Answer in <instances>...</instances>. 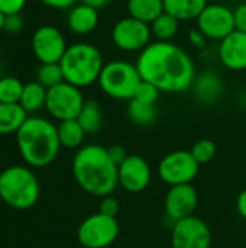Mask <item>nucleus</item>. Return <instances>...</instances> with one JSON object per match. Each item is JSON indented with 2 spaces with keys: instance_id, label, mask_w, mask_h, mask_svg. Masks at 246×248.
Here are the masks:
<instances>
[{
  "instance_id": "f257e3e1",
  "label": "nucleus",
  "mask_w": 246,
  "mask_h": 248,
  "mask_svg": "<svg viewBox=\"0 0 246 248\" xmlns=\"http://www.w3.org/2000/svg\"><path fill=\"white\" fill-rule=\"evenodd\" d=\"M135 64L141 78L155 86L161 93L191 90L197 76L190 54L174 42H151L139 52Z\"/></svg>"
},
{
  "instance_id": "f03ea898",
  "label": "nucleus",
  "mask_w": 246,
  "mask_h": 248,
  "mask_svg": "<svg viewBox=\"0 0 246 248\" xmlns=\"http://www.w3.org/2000/svg\"><path fill=\"white\" fill-rule=\"evenodd\" d=\"M71 171L77 185L96 198L113 195L119 186L117 166L110 158L107 148L99 144L78 148L71 163Z\"/></svg>"
},
{
  "instance_id": "7ed1b4c3",
  "label": "nucleus",
  "mask_w": 246,
  "mask_h": 248,
  "mask_svg": "<svg viewBox=\"0 0 246 248\" xmlns=\"http://www.w3.org/2000/svg\"><path fill=\"white\" fill-rule=\"evenodd\" d=\"M16 142L23 161L33 169L49 166L61 148L57 125L41 116H28L16 132Z\"/></svg>"
},
{
  "instance_id": "20e7f679",
  "label": "nucleus",
  "mask_w": 246,
  "mask_h": 248,
  "mask_svg": "<svg viewBox=\"0 0 246 248\" xmlns=\"http://www.w3.org/2000/svg\"><path fill=\"white\" fill-rule=\"evenodd\" d=\"M59 65L67 83L84 89L97 83L104 61L97 46L88 42H77L68 45Z\"/></svg>"
},
{
  "instance_id": "39448f33",
  "label": "nucleus",
  "mask_w": 246,
  "mask_h": 248,
  "mask_svg": "<svg viewBox=\"0 0 246 248\" xmlns=\"http://www.w3.org/2000/svg\"><path fill=\"white\" fill-rule=\"evenodd\" d=\"M39 195V182L29 167L10 166L0 173V199L12 209L26 211L33 208Z\"/></svg>"
},
{
  "instance_id": "423d86ee",
  "label": "nucleus",
  "mask_w": 246,
  "mask_h": 248,
  "mask_svg": "<svg viewBox=\"0 0 246 248\" xmlns=\"http://www.w3.org/2000/svg\"><path fill=\"white\" fill-rule=\"evenodd\" d=\"M141 81L142 78L136 64L125 60H115L103 65L97 84L106 96L129 102L135 96Z\"/></svg>"
},
{
  "instance_id": "0eeeda50",
  "label": "nucleus",
  "mask_w": 246,
  "mask_h": 248,
  "mask_svg": "<svg viewBox=\"0 0 246 248\" xmlns=\"http://www.w3.org/2000/svg\"><path fill=\"white\" fill-rule=\"evenodd\" d=\"M119 232L117 218L96 212L81 221L77 228V240L84 248H107L117 240Z\"/></svg>"
},
{
  "instance_id": "6e6552de",
  "label": "nucleus",
  "mask_w": 246,
  "mask_h": 248,
  "mask_svg": "<svg viewBox=\"0 0 246 248\" xmlns=\"http://www.w3.org/2000/svg\"><path fill=\"white\" fill-rule=\"evenodd\" d=\"M84 102L86 99L81 93V89L62 81L46 90L45 109L54 119L62 122L77 119Z\"/></svg>"
},
{
  "instance_id": "1a4fd4ad",
  "label": "nucleus",
  "mask_w": 246,
  "mask_h": 248,
  "mask_svg": "<svg viewBox=\"0 0 246 248\" xmlns=\"http://www.w3.org/2000/svg\"><path fill=\"white\" fill-rule=\"evenodd\" d=\"M200 164L194 160L190 150H177L164 155L158 164V177L168 186L190 185L194 182Z\"/></svg>"
},
{
  "instance_id": "9d476101",
  "label": "nucleus",
  "mask_w": 246,
  "mask_h": 248,
  "mask_svg": "<svg viewBox=\"0 0 246 248\" xmlns=\"http://www.w3.org/2000/svg\"><path fill=\"white\" fill-rule=\"evenodd\" d=\"M151 26L130 16L119 19L112 28L113 45L125 52H141L151 44Z\"/></svg>"
},
{
  "instance_id": "9b49d317",
  "label": "nucleus",
  "mask_w": 246,
  "mask_h": 248,
  "mask_svg": "<svg viewBox=\"0 0 246 248\" xmlns=\"http://www.w3.org/2000/svg\"><path fill=\"white\" fill-rule=\"evenodd\" d=\"M197 29L212 41H222L235 31L233 10L222 3H210L196 19Z\"/></svg>"
},
{
  "instance_id": "f8f14e48",
  "label": "nucleus",
  "mask_w": 246,
  "mask_h": 248,
  "mask_svg": "<svg viewBox=\"0 0 246 248\" xmlns=\"http://www.w3.org/2000/svg\"><path fill=\"white\" fill-rule=\"evenodd\" d=\"M212 231L209 225L193 215L186 219L177 221L171 228V247L173 248H210Z\"/></svg>"
},
{
  "instance_id": "ddd939ff",
  "label": "nucleus",
  "mask_w": 246,
  "mask_h": 248,
  "mask_svg": "<svg viewBox=\"0 0 246 248\" xmlns=\"http://www.w3.org/2000/svg\"><path fill=\"white\" fill-rule=\"evenodd\" d=\"M30 45L41 64L59 62L68 48L62 32L52 25L39 26L32 35Z\"/></svg>"
},
{
  "instance_id": "4468645a",
  "label": "nucleus",
  "mask_w": 246,
  "mask_h": 248,
  "mask_svg": "<svg viewBox=\"0 0 246 248\" xmlns=\"http://www.w3.org/2000/svg\"><path fill=\"white\" fill-rule=\"evenodd\" d=\"M199 205V195L193 183L190 185H178L170 186L165 199H164V209L165 215L171 222H177L193 217Z\"/></svg>"
},
{
  "instance_id": "2eb2a0df",
  "label": "nucleus",
  "mask_w": 246,
  "mask_h": 248,
  "mask_svg": "<svg viewBox=\"0 0 246 248\" xmlns=\"http://www.w3.org/2000/svg\"><path fill=\"white\" fill-rule=\"evenodd\" d=\"M151 167L148 161L138 155L129 154L128 158L117 167L119 186L128 193H141L151 183Z\"/></svg>"
},
{
  "instance_id": "dca6fc26",
  "label": "nucleus",
  "mask_w": 246,
  "mask_h": 248,
  "mask_svg": "<svg viewBox=\"0 0 246 248\" xmlns=\"http://www.w3.org/2000/svg\"><path fill=\"white\" fill-rule=\"evenodd\" d=\"M222 65L231 71L246 70V33L233 31L220 41L217 49Z\"/></svg>"
},
{
  "instance_id": "f3484780",
  "label": "nucleus",
  "mask_w": 246,
  "mask_h": 248,
  "mask_svg": "<svg viewBox=\"0 0 246 248\" xmlns=\"http://www.w3.org/2000/svg\"><path fill=\"white\" fill-rule=\"evenodd\" d=\"M194 97L203 105L216 103L225 90L222 77L215 71H203L196 76V80L191 86Z\"/></svg>"
},
{
  "instance_id": "a211bd4d",
  "label": "nucleus",
  "mask_w": 246,
  "mask_h": 248,
  "mask_svg": "<svg viewBox=\"0 0 246 248\" xmlns=\"http://www.w3.org/2000/svg\"><path fill=\"white\" fill-rule=\"evenodd\" d=\"M67 23L71 32L77 35H87L99 25V10L80 1L70 9Z\"/></svg>"
},
{
  "instance_id": "6ab92c4d",
  "label": "nucleus",
  "mask_w": 246,
  "mask_h": 248,
  "mask_svg": "<svg viewBox=\"0 0 246 248\" xmlns=\"http://www.w3.org/2000/svg\"><path fill=\"white\" fill-rule=\"evenodd\" d=\"M164 12L170 13L180 22L196 20L209 4L207 0H162Z\"/></svg>"
},
{
  "instance_id": "aec40b11",
  "label": "nucleus",
  "mask_w": 246,
  "mask_h": 248,
  "mask_svg": "<svg viewBox=\"0 0 246 248\" xmlns=\"http://www.w3.org/2000/svg\"><path fill=\"white\" fill-rule=\"evenodd\" d=\"M26 119L28 113L19 103H0V135L16 134Z\"/></svg>"
},
{
  "instance_id": "412c9836",
  "label": "nucleus",
  "mask_w": 246,
  "mask_h": 248,
  "mask_svg": "<svg viewBox=\"0 0 246 248\" xmlns=\"http://www.w3.org/2000/svg\"><path fill=\"white\" fill-rule=\"evenodd\" d=\"M128 16L151 25L161 13H164L162 0H128Z\"/></svg>"
},
{
  "instance_id": "4be33fe9",
  "label": "nucleus",
  "mask_w": 246,
  "mask_h": 248,
  "mask_svg": "<svg viewBox=\"0 0 246 248\" xmlns=\"http://www.w3.org/2000/svg\"><path fill=\"white\" fill-rule=\"evenodd\" d=\"M57 129H58V138L61 147L68 150L81 148L87 134L84 132V129L81 128L77 119L62 121L57 125Z\"/></svg>"
},
{
  "instance_id": "5701e85b",
  "label": "nucleus",
  "mask_w": 246,
  "mask_h": 248,
  "mask_svg": "<svg viewBox=\"0 0 246 248\" xmlns=\"http://www.w3.org/2000/svg\"><path fill=\"white\" fill-rule=\"evenodd\" d=\"M45 100H46V89L38 81H29L23 86L19 105L26 110V113H33L45 108Z\"/></svg>"
},
{
  "instance_id": "b1692460",
  "label": "nucleus",
  "mask_w": 246,
  "mask_h": 248,
  "mask_svg": "<svg viewBox=\"0 0 246 248\" xmlns=\"http://www.w3.org/2000/svg\"><path fill=\"white\" fill-rule=\"evenodd\" d=\"M78 124L84 129L86 134H96L103 124V115L99 102L96 100H86L83 105L81 112L77 116Z\"/></svg>"
},
{
  "instance_id": "393cba45",
  "label": "nucleus",
  "mask_w": 246,
  "mask_h": 248,
  "mask_svg": "<svg viewBox=\"0 0 246 248\" xmlns=\"http://www.w3.org/2000/svg\"><path fill=\"white\" fill-rule=\"evenodd\" d=\"M152 36L161 42H173V38L178 33L180 20L171 16L170 13H161L151 25Z\"/></svg>"
},
{
  "instance_id": "a878e982",
  "label": "nucleus",
  "mask_w": 246,
  "mask_h": 248,
  "mask_svg": "<svg viewBox=\"0 0 246 248\" xmlns=\"http://www.w3.org/2000/svg\"><path fill=\"white\" fill-rule=\"evenodd\" d=\"M128 116L132 124L138 126H149L157 119V106L136 99H130L128 103Z\"/></svg>"
},
{
  "instance_id": "bb28decb",
  "label": "nucleus",
  "mask_w": 246,
  "mask_h": 248,
  "mask_svg": "<svg viewBox=\"0 0 246 248\" xmlns=\"http://www.w3.org/2000/svg\"><path fill=\"white\" fill-rule=\"evenodd\" d=\"M36 81L41 83L46 90L62 83V81H65L59 62L41 64L38 71H36Z\"/></svg>"
},
{
  "instance_id": "cd10ccee",
  "label": "nucleus",
  "mask_w": 246,
  "mask_h": 248,
  "mask_svg": "<svg viewBox=\"0 0 246 248\" xmlns=\"http://www.w3.org/2000/svg\"><path fill=\"white\" fill-rule=\"evenodd\" d=\"M23 83L13 77L6 76L0 78V103H19L22 92H23Z\"/></svg>"
},
{
  "instance_id": "c85d7f7f",
  "label": "nucleus",
  "mask_w": 246,
  "mask_h": 248,
  "mask_svg": "<svg viewBox=\"0 0 246 248\" xmlns=\"http://www.w3.org/2000/svg\"><path fill=\"white\" fill-rule=\"evenodd\" d=\"M216 144L212 141V140H207V138H203V140H199L193 144L190 153L191 155L194 157V160L203 166V164H207L210 163L215 157H216Z\"/></svg>"
},
{
  "instance_id": "c756f323",
  "label": "nucleus",
  "mask_w": 246,
  "mask_h": 248,
  "mask_svg": "<svg viewBox=\"0 0 246 248\" xmlns=\"http://www.w3.org/2000/svg\"><path fill=\"white\" fill-rule=\"evenodd\" d=\"M159 90L152 86L151 83L148 81H141V84L138 86L136 92H135V96L132 99H136V100H141V102H145V103H151V105H157L158 99H159Z\"/></svg>"
},
{
  "instance_id": "7c9ffc66",
  "label": "nucleus",
  "mask_w": 246,
  "mask_h": 248,
  "mask_svg": "<svg viewBox=\"0 0 246 248\" xmlns=\"http://www.w3.org/2000/svg\"><path fill=\"white\" fill-rule=\"evenodd\" d=\"M119 209H120L119 201H117L113 195L100 198L99 212H101V214H104V215H107V217H115V218H117Z\"/></svg>"
},
{
  "instance_id": "2f4dec72",
  "label": "nucleus",
  "mask_w": 246,
  "mask_h": 248,
  "mask_svg": "<svg viewBox=\"0 0 246 248\" xmlns=\"http://www.w3.org/2000/svg\"><path fill=\"white\" fill-rule=\"evenodd\" d=\"M233 20H235V31L246 33V1L238 4L233 9Z\"/></svg>"
},
{
  "instance_id": "473e14b6",
  "label": "nucleus",
  "mask_w": 246,
  "mask_h": 248,
  "mask_svg": "<svg viewBox=\"0 0 246 248\" xmlns=\"http://www.w3.org/2000/svg\"><path fill=\"white\" fill-rule=\"evenodd\" d=\"M25 4H26V0H0V12H3L6 16L20 13Z\"/></svg>"
},
{
  "instance_id": "72a5a7b5",
  "label": "nucleus",
  "mask_w": 246,
  "mask_h": 248,
  "mask_svg": "<svg viewBox=\"0 0 246 248\" xmlns=\"http://www.w3.org/2000/svg\"><path fill=\"white\" fill-rule=\"evenodd\" d=\"M23 22H22V16L20 13H14V15H7L6 20H4V31L9 33H16L22 29Z\"/></svg>"
},
{
  "instance_id": "f704fd0d",
  "label": "nucleus",
  "mask_w": 246,
  "mask_h": 248,
  "mask_svg": "<svg viewBox=\"0 0 246 248\" xmlns=\"http://www.w3.org/2000/svg\"><path fill=\"white\" fill-rule=\"evenodd\" d=\"M107 151H109V155L110 158L113 160V163L119 167L126 158H128V153L126 150L122 147V145H112V147H107Z\"/></svg>"
},
{
  "instance_id": "c9c22d12",
  "label": "nucleus",
  "mask_w": 246,
  "mask_h": 248,
  "mask_svg": "<svg viewBox=\"0 0 246 248\" xmlns=\"http://www.w3.org/2000/svg\"><path fill=\"white\" fill-rule=\"evenodd\" d=\"M207 38L199 31V29H191L190 32H188V42L193 45V46H196V48H203L206 44H207Z\"/></svg>"
},
{
  "instance_id": "e433bc0d",
  "label": "nucleus",
  "mask_w": 246,
  "mask_h": 248,
  "mask_svg": "<svg viewBox=\"0 0 246 248\" xmlns=\"http://www.w3.org/2000/svg\"><path fill=\"white\" fill-rule=\"evenodd\" d=\"M39 1L43 3L48 7L58 9V10H64V9H71L74 4H77L78 0H39Z\"/></svg>"
},
{
  "instance_id": "4c0bfd02",
  "label": "nucleus",
  "mask_w": 246,
  "mask_h": 248,
  "mask_svg": "<svg viewBox=\"0 0 246 248\" xmlns=\"http://www.w3.org/2000/svg\"><path fill=\"white\" fill-rule=\"evenodd\" d=\"M236 211L241 218L246 219V189H244L236 199Z\"/></svg>"
},
{
  "instance_id": "58836bf2",
  "label": "nucleus",
  "mask_w": 246,
  "mask_h": 248,
  "mask_svg": "<svg viewBox=\"0 0 246 248\" xmlns=\"http://www.w3.org/2000/svg\"><path fill=\"white\" fill-rule=\"evenodd\" d=\"M81 3H86V4H88V6H91V7H94V9H103V7H106L112 0H80Z\"/></svg>"
},
{
  "instance_id": "ea45409f",
  "label": "nucleus",
  "mask_w": 246,
  "mask_h": 248,
  "mask_svg": "<svg viewBox=\"0 0 246 248\" xmlns=\"http://www.w3.org/2000/svg\"><path fill=\"white\" fill-rule=\"evenodd\" d=\"M4 20H6V15L3 12H0V32L4 31Z\"/></svg>"
},
{
  "instance_id": "a19ab883",
  "label": "nucleus",
  "mask_w": 246,
  "mask_h": 248,
  "mask_svg": "<svg viewBox=\"0 0 246 248\" xmlns=\"http://www.w3.org/2000/svg\"><path fill=\"white\" fill-rule=\"evenodd\" d=\"M245 150H246V144H245Z\"/></svg>"
}]
</instances>
